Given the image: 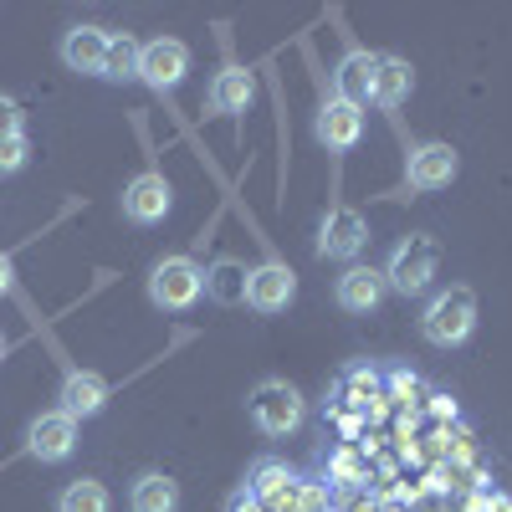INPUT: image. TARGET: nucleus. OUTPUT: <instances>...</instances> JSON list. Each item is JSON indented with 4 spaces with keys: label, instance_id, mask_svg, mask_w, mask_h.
<instances>
[{
    "label": "nucleus",
    "instance_id": "f8f14e48",
    "mask_svg": "<svg viewBox=\"0 0 512 512\" xmlns=\"http://www.w3.org/2000/svg\"><path fill=\"white\" fill-rule=\"evenodd\" d=\"M456 169H461V159L451 144H415L405 159V175L415 190H446L456 180Z\"/></svg>",
    "mask_w": 512,
    "mask_h": 512
},
{
    "label": "nucleus",
    "instance_id": "0eeeda50",
    "mask_svg": "<svg viewBox=\"0 0 512 512\" xmlns=\"http://www.w3.org/2000/svg\"><path fill=\"white\" fill-rule=\"evenodd\" d=\"M364 246H369V221L359 210H349V205L328 210V221L318 231V256H328V262H354Z\"/></svg>",
    "mask_w": 512,
    "mask_h": 512
},
{
    "label": "nucleus",
    "instance_id": "412c9836",
    "mask_svg": "<svg viewBox=\"0 0 512 512\" xmlns=\"http://www.w3.org/2000/svg\"><path fill=\"white\" fill-rule=\"evenodd\" d=\"M205 292L216 297L221 308L246 303V267H241V262H216V267L205 272Z\"/></svg>",
    "mask_w": 512,
    "mask_h": 512
},
{
    "label": "nucleus",
    "instance_id": "9d476101",
    "mask_svg": "<svg viewBox=\"0 0 512 512\" xmlns=\"http://www.w3.org/2000/svg\"><path fill=\"white\" fill-rule=\"evenodd\" d=\"M292 297H297V277H292V267H282V262H262V267H251V272H246V308H256V313H282Z\"/></svg>",
    "mask_w": 512,
    "mask_h": 512
},
{
    "label": "nucleus",
    "instance_id": "393cba45",
    "mask_svg": "<svg viewBox=\"0 0 512 512\" xmlns=\"http://www.w3.org/2000/svg\"><path fill=\"white\" fill-rule=\"evenodd\" d=\"M390 390H395L405 405H420V400H425V384H420V374H410V369H395V374H390Z\"/></svg>",
    "mask_w": 512,
    "mask_h": 512
},
{
    "label": "nucleus",
    "instance_id": "c756f323",
    "mask_svg": "<svg viewBox=\"0 0 512 512\" xmlns=\"http://www.w3.org/2000/svg\"><path fill=\"white\" fill-rule=\"evenodd\" d=\"M431 400H436V415H441V420H446V415H451V420H456V405H451V400H446V395H431Z\"/></svg>",
    "mask_w": 512,
    "mask_h": 512
},
{
    "label": "nucleus",
    "instance_id": "b1692460",
    "mask_svg": "<svg viewBox=\"0 0 512 512\" xmlns=\"http://www.w3.org/2000/svg\"><path fill=\"white\" fill-rule=\"evenodd\" d=\"M26 159H31V144H26V134H16V139H0V175H21V169H26Z\"/></svg>",
    "mask_w": 512,
    "mask_h": 512
},
{
    "label": "nucleus",
    "instance_id": "7c9ffc66",
    "mask_svg": "<svg viewBox=\"0 0 512 512\" xmlns=\"http://www.w3.org/2000/svg\"><path fill=\"white\" fill-rule=\"evenodd\" d=\"M6 349H11V344H6V333H0V359H6Z\"/></svg>",
    "mask_w": 512,
    "mask_h": 512
},
{
    "label": "nucleus",
    "instance_id": "6e6552de",
    "mask_svg": "<svg viewBox=\"0 0 512 512\" xmlns=\"http://www.w3.org/2000/svg\"><path fill=\"white\" fill-rule=\"evenodd\" d=\"M169 205H175V185H169L159 169H144V175H134V180H128V190H123V216L139 221V226L164 221Z\"/></svg>",
    "mask_w": 512,
    "mask_h": 512
},
{
    "label": "nucleus",
    "instance_id": "423d86ee",
    "mask_svg": "<svg viewBox=\"0 0 512 512\" xmlns=\"http://www.w3.org/2000/svg\"><path fill=\"white\" fill-rule=\"evenodd\" d=\"M190 72V47L175 36H159V41H144V57H139V82H149L154 93H169L180 88Z\"/></svg>",
    "mask_w": 512,
    "mask_h": 512
},
{
    "label": "nucleus",
    "instance_id": "9b49d317",
    "mask_svg": "<svg viewBox=\"0 0 512 512\" xmlns=\"http://www.w3.org/2000/svg\"><path fill=\"white\" fill-rule=\"evenodd\" d=\"M313 134H318L323 149H338V154L354 149V144L364 139V108H359V103H344V98H328V103L318 108Z\"/></svg>",
    "mask_w": 512,
    "mask_h": 512
},
{
    "label": "nucleus",
    "instance_id": "f257e3e1",
    "mask_svg": "<svg viewBox=\"0 0 512 512\" xmlns=\"http://www.w3.org/2000/svg\"><path fill=\"white\" fill-rule=\"evenodd\" d=\"M477 328V292L472 287H446L431 297V308L420 313V333H425V344H436V349H456L466 344Z\"/></svg>",
    "mask_w": 512,
    "mask_h": 512
},
{
    "label": "nucleus",
    "instance_id": "5701e85b",
    "mask_svg": "<svg viewBox=\"0 0 512 512\" xmlns=\"http://www.w3.org/2000/svg\"><path fill=\"white\" fill-rule=\"evenodd\" d=\"M328 477H338V487H359L364 482V461L354 451H333L328 456Z\"/></svg>",
    "mask_w": 512,
    "mask_h": 512
},
{
    "label": "nucleus",
    "instance_id": "4468645a",
    "mask_svg": "<svg viewBox=\"0 0 512 512\" xmlns=\"http://www.w3.org/2000/svg\"><path fill=\"white\" fill-rule=\"evenodd\" d=\"M103 405H108V379H103V374H93V369H72V374L62 379V415L88 420V415H98Z\"/></svg>",
    "mask_w": 512,
    "mask_h": 512
},
{
    "label": "nucleus",
    "instance_id": "c85d7f7f",
    "mask_svg": "<svg viewBox=\"0 0 512 512\" xmlns=\"http://www.w3.org/2000/svg\"><path fill=\"white\" fill-rule=\"evenodd\" d=\"M11 282H16V267H11V256H6V251H0V297H6V292H11Z\"/></svg>",
    "mask_w": 512,
    "mask_h": 512
},
{
    "label": "nucleus",
    "instance_id": "20e7f679",
    "mask_svg": "<svg viewBox=\"0 0 512 512\" xmlns=\"http://www.w3.org/2000/svg\"><path fill=\"white\" fill-rule=\"evenodd\" d=\"M200 292H205V272L190 256H164V262H154V272H149V303L154 308L185 313L200 303Z\"/></svg>",
    "mask_w": 512,
    "mask_h": 512
},
{
    "label": "nucleus",
    "instance_id": "1a4fd4ad",
    "mask_svg": "<svg viewBox=\"0 0 512 512\" xmlns=\"http://www.w3.org/2000/svg\"><path fill=\"white\" fill-rule=\"evenodd\" d=\"M26 451L36 456V461H67L72 451H77V420L72 415H62V410H47V415H36L31 425H26Z\"/></svg>",
    "mask_w": 512,
    "mask_h": 512
},
{
    "label": "nucleus",
    "instance_id": "2f4dec72",
    "mask_svg": "<svg viewBox=\"0 0 512 512\" xmlns=\"http://www.w3.org/2000/svg\"><path fill=\"white\" fill-rule=\"evenodd\" d=\"M497 512H512V502H507V497H502V502H497Z\"/></svg>",
    "mask_w": 512,
    "mask_h": 512
},
{
    "label": "nucleus",
    "instance_id": "ddd939ff",
    "mask_svg": "<svg viewBox=\"0 0 512 512\" xmlns=\"http://www.w3.org/2000/svg\"><path fill=\"white\" fill-rule=\"evenodd\" d=\"M384 297H390V282H384L379 267H349L344 277H338V308L344 313H374Z\"/></svg>",
    "mask_w": 512,
    "mask_h": 512
},
{
    "label": "nucleus",
    "instance_id": "bb28decb",
    "mask_svg": "<svg viewBox=\"0 0 512 512\" xmlns=\"http://www.w3.org/2000/svg\"><path fill=\"white\" fill-rule=\"evenodd\" d=\"M303 512H328V492L318 482H303Z\"/></svg>",
    "mask_w": 512,
    "mask_h": 512
},
{
    "label": "nucleus",
    "instance_id": "39448f33",
    "mask_svg": "<svg viewBox=\"0 0 512 512\" xmlns=\"http://www.w3.org/2000/svg\"><path fill=\"white\" fill-rule=\"evenodd\" d=\"M246 492L262 502L267 512H303V482H297L287 472V461H277V456H262V461L251 466Z\"/></svg>",
    "mask_w": 512,
    "mask_h": 512
},
{
    "label": "nucleus",
    "instance_id": "a878e982",
    "mask_svg": "<svg viewBox=\"0 0 512 512\" xmlns=\"http://www.w3.org/2000/svg\"><path fill=\"white\" fill-rule=\"evenodd\" d=\"M21 123H26V118H21V103L0 93V139H16V134H21Z\"/></svg>",
    "mask_w": 512,
    "mask_h": 512
},
{
    "label": "nucleus",
    "instance_id": "f03ea898",
    "mask_svg": "<svg viewBox=\"0 0 512 512\" xmlns=\"http://www.w3.org/2000/svg\"><path fill=\"white\" fill-rule=\"evenodd\" d=\"M246 410H251V420H256V431H262V436H292L297 425H303V415H308L303 395H297L287 379H262L251 390Z\"/></svg>",
    "mask_w": 512,
    "mask_h": 512
},
{
    "label": "nucleus",
    "instance_id": "f3484780",
    "mask_svg": "<svg viewBox=\"0 0 512 512\" xmlns=\"http://www.w3.org/2000/svg\"><path fill=\"white\" fill-rule=\"evenodd\" d=\"M256 103V77L246 67H221L210 82V108L216 113H246Z\"/></svg>",
    "mask_w": 512,
    "mask_h": 512
},
{
    "label": "nucleus",
    "instance_id": "aec40b11",
    "mask_svg": "<svg viewBox=\"0 0 512 512\" xmlns=\"http://www.w3.org/2000/svg\"><path fill=\"white\" fill-rule=\"evenodd\" d=\"M139 57H144V41L134 36H108V57H103V77L108 82H139Z\"/></svg>",
    "mask_w": 512,
    "mask_h": 512
},
{
    "label": "nucleus",
    "instance_id": "7ed1b4c3",
    "mask_svg": "<svg viewBox=\"0 0 512 512\" xmlns=\"http://www.w3.org/2000/svg\"><path fill=\"white\" fill-rule=\"evenodd\" d=\"M436 272H441V246H436V236H405V241L390 251L384 282H390L395 292H405V297H415V292H425V287L436 282Z\"/></svg>",
    "mask_w": 512,
    "mask_h": 512
},
{
    "label": "nucleus",
    "instance_id": "a211bd4d",
    "mask_svg": "<svg viewBox=\"0 0 512 512\" xmlns=\"http://www.w3.org/2000/svg\"><path fill=\"white\" fill-rule=\"evenodd\" d=\"M410 88H415V72H410V62H405V57H379L369 103H374V108H400V103L410 98Z\"/></svg>",
    "mask_w": 512,
    "mask_h": 512
},
{
    "label": "nucleus",
    "instance_id": "dca6fc26",
    "mask_svg": "<svg viewBox=\"0 0 512 512\" xmlns=\"http://www.w3.org/2000/svg\"><path fill=\"white\" fill-rule=\"evenodd\" d=\"M374 67H379V57L374 52H349L344 62H338V72H333V98H344V103H369V93H374Z\"/></svg>",
    "mask_w": 512,
    "mask_h": 512
},
{
    "label": "nucleus",
    "instance_id": "6ab92c4d",
    "mask_svg": "<svg viewBox=\"0 0 512 512\" xmlns=\"http://www.w3.org/2000/svg\"><path fill=\"white\" fill-rule=\"evenodd\" d=\"M128 507L134 512H180V482L164 472H144L128 492Z\"/></svg>",
    "mask_w": 512,
    "mask_h": 512
},
{
    "label": "nucleus",
    "instance_id": "cd10ccee",
    "mask_svg": "<svg viewBox=\"0 0 512 512\" xmlns=\"http://www.w3.org/2000/svg\"><path fill=\"white\" fill-rule=\"evenodd\" d=\"M226 512H267V507H262V502H256V497H251V492H236V497H231V507H226Z\"/></svg>",
    "mask_w": 512,
    "mask_h": 512
},
{
    "label": "nucleus",
    "instance_id": "2eb2a0df",
    "mask_svg": "<svg viewBox=\"0 0 512 512\" xmlns=\"http://www.w3.org/2000/svg\"><path fill=\"white\" fill-rule=\"evenodd\" d=\"M103 57H108V31L103 26H72L62 36V62L72 72H88V77H103Z\"/></svg>",
    "mask_w": 512,
    "mask_h": 512
},
{
    "label": "nucleus",
    "instance_id": "4be33fe9",
    "mask_svg": "<svg viewBox=\"0 0 512 512\" xmlns=\"http://www.w3.org/2000/svg\"><path fill=\"white\" fill-rule=\"evenodd\" d=\"M108 507H113V497H108V487L93 482V477H77V482L57 497V512H108Z\"/></svg>",
    "mask_w": 512,
    "mask_h": 512
}]
</instances>
